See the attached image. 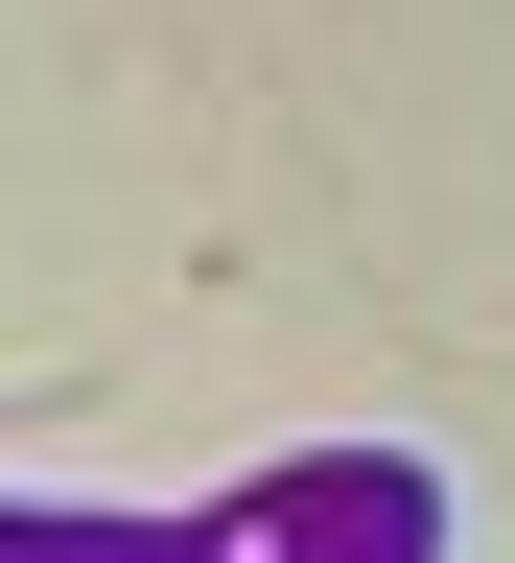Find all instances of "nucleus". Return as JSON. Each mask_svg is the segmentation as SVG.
Wrapping results in <instances>:
<instances>
[{
	"label": "nucleus",
	"instance_id": "1",
	"mask_svg": "<svg viewBox=\"0 0 515 563\" xmlns=\"http://www.w3.org/2000/svg\"><path fill=\"white\" fill-rule=\"evenodd\" d=\"M211 563H422V470L399 446H351V470H281L211 517Z\"/></svg>",
	"mask_w": 515,
	"mask_h": 563
}]
</instances>
